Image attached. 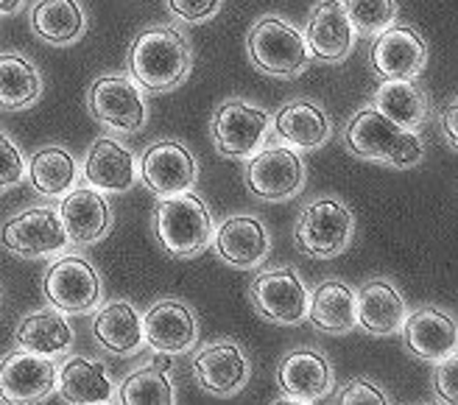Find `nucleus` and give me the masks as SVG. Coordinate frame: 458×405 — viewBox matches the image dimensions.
<instances>
[{
    "instance_id": "obj_34",
    "label": "nucleus",
    "mask_w": 458,
    "mask_h": 405,
    "mask_svg": "<svg viewBox=\"0 0 458 405\" xmlns=\"http://www.w3.org/2000/svg\"><path fill=\"white\" fill-rule=\"evenodd\" d=\"M338 4L360 37H375L397 17V0H338Z\"/></svg>"
},
{
    "instance_id": "obj_5",
    "label": "nucleus",
    "mask_w": 458,
    "mask_h": 405,
    "mask_svg": "<svg viewBox=\"0 0 458 405\" xmlns=\"http://www.w3.org/2000/svg\"><path fill=\"white\" fill-rule=\"evenodd\" d=\"M352 235H355L352 210L344 205L341 198H333V196L310 201L300 213V221H296V230H293L300 252L308 257H318V260L338 257L350 246Z\"/></svg>"
},
{
    "instance_id": "obj_3",
    "label": "nucleus",
    "mask_w": 458,
    "mask_h": 405,
    "mask_svg": "<svg viewBox=\"0 0 458 405\" xmlns=\"http://www.w3.org/2000/svg\"><path fill=\"white\" fill-rule=\"evenodd\" d=\"M213 215L208 201L193 190L159 196L154 207V235L174 257H196L213 240Z\"/></svg>"
},
{
    "instance_id": "obj_39",
    "label": "nucleus",
    "mask_w": 458,
    "mask_h": 405,
    "mask_svg": "<svg viewBox=\"0 0 458 405\" xmlns=\"http://www.w3.org/2000/svg\"><path fill=\"white\" fill-rule=\"evenodd\" d=\"M442 134H445V140L450 143V148L458 146V140H455V98H450V104L442 112Z\"/></svg>"
},
{
    "instance_id": "obj_18",
    "label": "nucleus",
    "mask_w": 458,
    "mask_h": 405,
    "mask_svg": "<svg viewBox=\"0 0 458 405\" xmlns=\"http://www.w3.org/2000/svg\"><path fill=\"white\" fill-rule=\"evenodd\" d=\"M216 255L233 268H258L271 252V240L258 215H233L213 230Z\"/></svg>"
},
{
    "instance_id": "obj_17",
    "label": "nucleus",
    "mask_w": 458,
    "mask_h": 405,
    "mask_svg": "<svg viewBox=\"0 0 458 405\" xmlns=\"http://www.w3.org/2000/svg\"><path fill=\"white\" fill-rule=\"evenodd\" d=\"M59 221L64 235L76 246H93L112 230V210L109 201L96 188H71L59 196Z\"/></svg>"
},
{
    "instance_id": "obj_26",
    "label": "nucleus",
    "mask_w": 458,
    "mask_h": 405,
    "mask_svg": "<svg viewBox=\"0 0 458 405\" xmlns=\"http://www.w3.org/2000/svg\"><path fill=\"white\" fill-rule=\"evenodd\" d=\"M93 335L101 350H106L112 355H131L143 347L140 313H137V308L126 300L106 302L104 308H96Z\"/></svg>"
},
{
    "instance_id": "obj_30",
    "label": "nucleus",
    "mask_w": 458,
    "mask_h": 405,
    "mask_svg": "<svg viewBox=\"0 0 458 405\" xmlns=\"http://www.w3.org/2000/svg\"><path fill=\"white\" fill-rule=\"evenodd\" d=\"M29 185L45 196V198H59L76 185V160L73 154L62 146H45L31 154L29 160Z\"/></svg>"
},
{
    "instance_id": "obj_15",
    "label": "nucleus",
    "mask_w": 458,
    "mask_h": 405,
    "mask_svg": "<svg viewBox=\"0 0 458 405\" xmlns=\"http://www.w3.org/2000/svg\"><path fill=\"white\" fill-rule=\"evenodd\" d=\"M56 389V364L48 355L17 350L0 361V400L37 402Z\"/></svg>"
},
{
    "instance_id": "obj_7",
    "label": "nucleus",
    "mask_w": 458,
    "mask_h": 405,
    "mask_svg": "<svg viewBox=\"0 0 458 405\" xmlns=\"http://www.w3.org/2000/svg\"><path fill=\"white\" fill-rule=\"evenodd\" d=\"M249 302L266 322L300 325L308 310V288L291 266L266 268L251 280Z\"/></svg>"
},
{
    "instance_id": "obj_40",
    "label": "nucleus",
    "mask_w": 458,
    "mask_h": 405,
    "mask_svg": "<svg viewBox=\"0 0 458 405\" xmlns=\"http://www.w3.org/2000/svg\"><path fill=\"white\" fill-rule=\"evenodd\" d=\"M22 6V0H0V14H14L20 12Z\"/></svg>"
},
{
    "instance_id": "obj_13",
    "label": "nucleus",
    "mask_w": 458,
    "mask_h": 405,
    "mask_svg": "<svg viewBox=\"0 0 458 405\" xmlns=\"http://www.w3.org/2000/svg\"><path fill=\"white\" fill-rule=\"evenodd\" d=\"M143 344L157 355H185L199 342V322L191 305L179 300H159L140 313Z\"/></svg>"
},
{
    "instance_id": "obj_14",
    "label": "nucleus",
    "mask_w": 458,
    "mask_h": 405,
    "mask_svg": "<svg viewBox=\"0 0 458 405\" xmlns=\"http://www.w3.org/2000/svg\"><path fill=\"white\" fill-rule=\"evenodd\" d=\"M196 176H199L196 156L179 140H159L148 146L140 160V182L157 196L191 190Z\"/></svg>"
},
{
    "instance_id": "obj_10",
    "label": "nucleus",
    "mask_w": 458,
    "mask_h": 405,
    "mask_svg": "<svg viewBox=\"0 0 458 405\" xmlns=\"http://www.w3.org/2000/svg\"><path fill=\"white\" fill-rule=\"evenodd\" d=\"M87 106L101 126L123 134L140 131L148 118L140 87L126 76L96 79L87 89Z\"/></svg>"
},
{
    "instance_id": "obj_31",
    "label": "nucleus",
    "mask_w": 458,
    "mask_h": 405,
    "mask_svg": "<svg viewBox=\"0 0 458 405\" xmlns=\"http://www.w3.org/2000/svg\"><path fill=\"white\" fill-rule=\"evenodd\" d=\"M375 109L405 129H420L428 118V98L414 84V79H383L375 93Z\"/></svg>"
},
{
    "instance_id": "obj_27",
    "label": "nucleus",
    "mask_w": 458,
    "mask_h": 405,
    "mask_svg": "<svg viewBox=\"0 0 458 405\" xmlns=\"http://www.w3.org/2000/svg\"><path fill=\"white\" fill-rule=\"evenodd\" d=\"M56 392L67 402H109L114 397V384L101 361L67 358V364L56 369Z\"/></svg>"
},
{
    "instance_id": "obj_2",
    "label": "nucleus",
    "mask_w": 458,
    "mask_h": 405,
    "mask_svg": "<svg viewBox=\"0 0 458 405\" xmlns=\"http://www.w3.org/2000/svg\"><path fill=\"white\" fill-rule=\"evenodd\" d=\"M129 76L151 93H171L191 76V48L182 31L157 26L134 37L129 48Z\"/></svg>"
},
{
    "instance_id": "obj_11",
    "label": "nucleus",
    "mask_w": 458,
    "mask_h": 405,
    "mask_svg": "<svg viewBox=\"0 0 458 405\" xmlns=\"http://www.w3.org/2000/svg\"><path fill=\"white\" fill-rule=\"evenodd\" d=\"M0 240H4L6 252L29 260L59 255L71 243L54 207H29L12 215L0 230Z\"/></svg>"
},
{
    "instance_id": "obj_23",
    "label": "nucleus",
    "mask_w": 458,
    "mask_h": 405,
    "mask_svg": "<svg viewBox=\"0 0 458 405\" xmlns=\"http://www.w3.org/2000/svg\"><path fill=\"white\" fill-rule=\"evenodd\" d=\"M405 316V300L388 280H372L355 291V319L369 335L400 333Z\"/></svg>"
},
{
    "instance_id": "obj_36",
    "label": "nucleus",
    "mask_w": 458,
    "mask_h": 405,
    "mask_svg": "<svg viewBox=\"0 0 458 405\" xmlns=\"http://www.w3.org/2000/svg\"><path fill=\"white\" fill-rule=\"evenodd\" d=\"M168 9L182 22H208L218 14L221 0H168Z\"/></svg>"
},
{
    "instance_id": "obj_22",
    "label": "nucleus",
    "mask_w": 458,
    "mask_h": 405,
    "mask_svg": "<svg viewBox=\"0 0 458 405\" xmlns=\"http://www.w3.org/2000/svg\"><path fill=\"white\" fill-rule=\"evenodd\" d=\"M84 179L101 193H126L137 182L134 154L114 138H98L84 156Z\"/></svg>"
},
{
    "instance_id": "obj_29",
    "label": "nucleus",
    "mask_w": 458,
    "mask_h": 405,
    "mask_svg": "<svg viewBox=\"0 0 458 405\" xmlns=\"http://www.w3.org/2000/svg\"><path fill=\"white\" fill-rule=\"evenodd\" d=\"M31 29L48 45H73L87 29L79 0H37L31 9Z\"/></svg>"
},
{
    "instance_id": "obj_28",
    "label": "nucleus",
    "mask_w": 458,
    "mask_h": 405,
    "mask_svg": "<svg viewBox=\"0 0 458 405\" xmlns=\"http://www.w3.org/2000/svg\"><path fill=\"white\" fill-rule=\"evenodd\" d=\"M17 347L26 352H37V355H64L71 352L73 344V327L64 319L62 310H34L26 319L17 325Z\"/></svg>"
},
{
    "instance_id": "obj_24",
    "label": "nucleus",
    "mask_w": 458,
    "mask_h": 405,
    "mask_svg": "<svg viewBox=\"0 0 458 405\" xmlns=\"http://www.w3.org/2000/svg\"><path fill=\"white\" fill-rule=\"evenodd\" d=\"M271 123H274V134L296 151H313L318 146H325L333 131L327 112L305 98L283 104Z\"/></svg>"
},
{
    "instance_id": "obj_35",
    "label": "nucleus",
    "mask_w": 458,
    "mask_h": 405,
    "mask_svg": "<svg viewBox=\"0 0 458 405\" xmlns=\"http://www.w3.org/2000/svg\"><path fill=\"white\" fill-rule=\"evenodd\" d=\"M26 179V156L17 148V143L0 129V193L20 185Z\"/></svg>"
},
{
    "instance_id": "obj_25",
    "label": "nucleus",
    "mask_w": 458,
    "mask_h": 405,
    "mask_svg": "<svg viewBox=\"0 0 458 405\" xmlns=\"http://www.w3.org/2000/svg\"><path fill=\"white\" fill-rule=\"evenodd\" d=\"M305 319L322 333L344 335L358 327L355 319V291L341 280H325L308 291Z\"/></svg>"
},
{
    "instance_id": "obj_4",
    "label": "nucleus",
    "mask_w": 458,
    "mask_h": 405,
    "mask_svg": "<svg viewBox=\"0 0 458 405\" xmlns=\"http://www.w3.org/2000/svg\"><path fill=\"white\" fill-rule=\"evenodd\" d=\"M246 48H249L251 64L266 76L293 79L305 73L310 64V54H308L302 31L277 14H266L251 26Z\"/></svg>"
},
{
    "instance_id": "obj_38",
    "label": "nucleus",
    "mask_w": 458,
    "mask_h": 405,
    "mask_svg": "<svg viewBox=\"0 0 458 405\" xmlns=\"http://www.w3.org/2000/svg\"><path fill=\"white\" fill-rule=\"evenodd\" d=\"M338 402H388L386 392L377 389L375 384H369V380H352V384H347L341 392H338Z\"/></svg>"
},
{
    "instance_id": "obj_37",
    "label": "nucleus",
    "mask_w": 458,
    "mask_h": 405,
    "mask_svg": "<svg viewBox=\"0 0 458 405\" xmlns=\"http://www.w3.org/2000/svg\"><path fill=\"white\" fill-rule=\"evenodd\" d=\"M437 377H433V392L442 402H455L458 400V389H455V375H458V361L455 355L445 358V361H437Z\"/></svg>"
},
{
    "instance_id": "obj_6",
    "label": "nucleus",
    "mask_w": 458,
    "mask_h": 405,
    "mask_svg": "<svg viewBox=\"0 0 458 405\" xmlns=\"http://www.w3.org/2000/svg\"><path fill=\"white\" fill-rule=\"evenodd\" d=\"M268 129H271L268 112L238 98L224 101L213 112V121H210L213 143L218 154L229 156V160H249V156L263 146Z\"/></svg>"
},
{
    "instance_id": "obj_20",
    "label": "nucleus",
    "mask_w": 458,
    "mask_h": 405,
    "mask_svg": "<svg viewBox=\"0 0 458 405\" xmlns=\"http://www.w3.org/2000/svg\"><path fill=\"white\" fill-rule=\"evenodd\" d=\"M277 384L285 400L316 402L333 392L330 361L318 350H293L283 358L277 369Z\"/></svg>"
},
{
    "instance_id": "obj_12",
    "label": "nucleus",
    "mask_w": 458,
    "mask_h": 405,
    "mask_svg": "<svg viewBox=\"0 0 458 405\" xmlns=\"http://www.w3.org/2000/svg\"><path fill=\"white\" fill-rule=\"evenodd\" d=\"M428 62V45L417 29L405 22H388L375 34L369 64L380 79H417Z\"/></svg>"
},
{
    "instance_id": "obj_33",
    "label": "nucleus",
    "mask_w": 458,
    "mask_h": 405,
    "mask_svg": "<svg viewBox=\"0 0 458 405\" xmlns=\"http://www.w3.org/2000/svg\"><path fill=\"white\" fill-rule=\"evenodd\" d=\"M171 364H174L171 355H163V358H154L148 367L126 375L121 389H118V400L126 402V405H137V402H163V405H168V402H174L176 392H174V384L168 377Z\"/></svg>"
},
{
    "instance_id": "obj_8",
    "label": "nucleus",
    "mask_w": 458,
    "mask_h": 405,
    "mask_svg": "<svg viewBox=\"0 0 458 405\" xmlns=\"http://www.w3.org/2000/svg\"><path fill=\"white\" fill-rule=\"evenodd\" d=\"M305 185V163L291 146H263L251 154L246 168V188L255 198L285 201Z\"/></svg>"
},
{
    "instance_id": "obj_16",
    "label": "nucleus",
    "mask_w": 458,
    "mask_h": 405,
    "mask_svg": "<svg viewBox=\"0 0 458 405\" xmlns=\"http://www.w3.org/2000/svg\"><path fill=\"white\" fill-rule=\"evenodd\" d=\"M251 375L249 358L235 342H216L201 347L193 355V377L196 384L216 397L238 394Z\"/></svg>"
},
{
    "instance_id": "obj_32",
    "label": "nucleus",
    "mask_w": 458,
    "mask_h": 405,
    "mask_svg": "<svg viewBox=\"0 0 458 405\" xmlns=\"http://www.w3.org/2000/svg\"><path fill=\"white\" fill-rule=\"evenodd\" d=\"M42 96V76L31 59L20 54H0V106L26 109Z\"/></svg>"
},
{
    "instance_id": "obj_1",
    "label": "nucleus",
    "mask_w": 458,
    "mask_h": 405,
    "mask_svg": "<svg viewBox=\"0 0 458 405\" xmlns=\"http://www.w3.org/2000/svg\"><path fill=\"white\" fill-rule=\"evenodd\" d=\"M344 146L369 163H386L392 168H414L425 156V143L414 129H405L386 118L380 109L363 106L344 129Z\"/></svg>"
},
{
    "instance_id": "obj_19",
    "label": "nucleus",
    "mask_w": 458,
    "mask_h": 405,
    "mask_svg": "<svg viewBox=\"0 0 458 405\" xmlns=\"http://www.w3.org/2000/svg\"><path fill=\"white\" fill-rule=\"evenodd\" d=\"M308 54L316 62L325 64H338L350 56L352 45H355V29L350 26L347 14H344L338 0H322L302 31Z\"/></svg>"
},
{
    "instance_id": "obj_21",
    "label": "nucleus",
    "mask_w": 458,
    "mask_h": 405,
    "mask_svg": "<svg viewBox=\"0 0 458 405\" xmlns=\"http://www.w3.org/2000/svg\"><path fill=\"white\" fill-rule=\"evenodd\" d=\"M400 330L405 339V350L414 358L437 364L455 355V347H458L455 322L439 308H422L417 313H408Z\"/></svg>"
},
{
    "instance_id": "obj_9",
    "label": "nucleus",
    "mask_w": 458,
    "mask_h": 405,
    "mask_svg": "<svg viewBox=\"0 0 458 405\" xmlns=\"http://www.w3.org/2000/svg\"><path fill=\"white\" fill-rule=\"evenodd\" d=\"M42 294L62 313H93L101 305V277L89 260L67 255L48 268Z\"/></svg>"
}]
</instances>
